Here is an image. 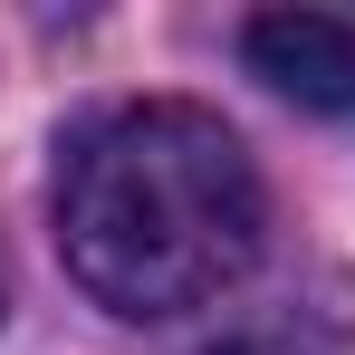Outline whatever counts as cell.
<instances>
[{"mask_svg": "<svg viewBox=\"0 0 355 355\" xmlns=\"http://www.w3.org/2000/svg\"><path fill=\"white\" fill-rule=\"evenodd\" d=\"M259 173L202 106L144 96L96 116L58 164V259L106 317H182L259 259Z\"/></svg>", "mask_w": 355, "mask_h": 355, "instance_id": "1", "label": "cell"}, {"mask_svg": "<svg viewBox=\"0 0 355 355\" xmlns=\"http://www.w3.org/2000/svg\"><path fill=\"white\" fill-rule=\"evenodd\" d=\"M250 67L288 96V106H317V116H355V19H327V10H259L240 29Z\"/></svg>", "mask_w": 355, "mask_h": 355, "instance_id": "2", "label": "cell"}]
</instances>
